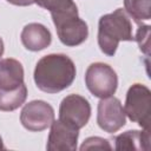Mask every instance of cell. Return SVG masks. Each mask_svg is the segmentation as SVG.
I'll use <instances>...</instances> for the list:
<instances>
[{"instance_id": "obj_16", "label": "cell", "mask_w": 151, "mask_h": 151, "mask_svg": "<svg viewBox=\"0 0 151 151\" xmlns=\"http://www.w3.org/2000/svg\"><path fill=\"white\" fill-rule=\"evenodd\" d=\"M112 146L110 145L107 139L100 137H90L84 140L80 146V150H111Z\"/></svg>"}, {"instance_id": "obj_20", "label": "cell", "mask_w": 151, "mask_h": 151, "mask_svg": "<svg viewBox=\"0 0 151 151\" xmlns=\"http://www.w3.org/2000/svg\"><path fill=\"white\" fill-rule=\"evenodd\" d=\"M0 149H5V146H4V143H2V139H1V137H0Z\"/></svg>"}, {"instance_id": "obj_6", "label": "cell", "mask_w": 151, "mask_h": 151, "mask_svg": "<svg viewBox=\"0 0 151 151\" xmlns=\"http://www.w3.org/2000/svg\"><path fill=\"white\" fill-rule=\"evenodd\" d=\"M91 117V105L86 98L79 94H70L61 100L59 119L80 130Z\"/></svg>"}, {"instance_id": "obj_10", "label": "cell", "mask_w": 151, "mask_h": 151, "mask_svg": "<svg viewBox=\"0 0 151 151\" xmlns=\"http://www.w3.org/2000/svg\"><path fill=\"white\" fill-rule=\"evenodd\" d=\"M20 38L22 45L33 52L46 48L52 41L51 32L44 25L38 22H31L26 25L21 31Z\"/></svg>"}, {"instance_id": "obj_11", "label": "cell", "mask_w": 151, "mask_h": 151, "mask_svg": "<svg viewBox=\"0 0 151 151\" xmlns=\"http://www.w3.org/2000/svg\"><path fill=\"white\" fill-rule=\"evenodd\" d=\"M24 84V67L12 58L0 60V88L14 90Z\"/></svg>"}, {"instance_id": "obj_18", "label": "cell", "mask_w": 151, "mask_h": 151, "mask_svg": "<svg viewBox=\"0 0 151 151\" xmlns=\"http://www.w3.org/2000/svg\"><path fill=\"white\" fill-rule=\"evenodd\" d=\"M7 1L15 6H29L34 2L33 0H7Z\"/></svg>"}, {"instance_id": "obj_2", "label": "cell", "mask_w": 151, "mask_h": 151, "mask_svg": "<svg viewBox=\"0 0 151 151\" xmlns=\"http://www.w3.org/2000/svg\"><path fill=\"white\" fill-rule=\"evenodd\" d=\"M132 41V24L123 8L103 15L98 25V45L103 53L114 55L119 41Z\"/></svg>"}, {"instance_id": "obj_9", "label": "cell", "mask_w": 151, "mask_h": 151, "mask_svg": "<svg viewBox=\"0 0 151 151\" xmlns=\"http://www.w3.org/2000/svg\"><path fill=\"white\" fill-rule=\"evenodd\" d=\"M79 130L74 126L58 119L51 124V131L47 139L48 151H74L77 149V142Z\"/></svg>"}, {"instance_id": "obj_5", "label": "cell", "mask_w": 151, "mask_h": 151, "mask_svg": "<svg viewBox=\"0 0 151 151\" xmlns=\"http://www.w3.org/2000/svg\"><path fill=\"white\" fill-rule=\"evenodd\" d=\"M53 120L54 110L48 103L44 100H32L21 110L20 122L28 131H42L50 127Z\"/></svg>"}, {"instance_id": "obj_12", "label": "cell", "mask_w": 151, "mask_h": 151, "mask_svg": "<svg viewBox=\"0 0 151 151\" xmlns=\"http://www.w3.org/2000/svg\"><path fill=\"white\" fill-rule=\"evenodd\" d=\"M116 150H150V130H130L117 136Z\"/></svg>"}, {"instance_id": "obj_14", "label": "cell", "mask_w": 151, "mask_h": 151, "mask_svg": "<svg viewBox=\"0 0 151 151\" xmlns=\"http://www.w3.org/2000/svg\"><path fill=\"white\" fill-rule=\"evenodd\" d=\"M27 97V88L21 84L14 90L0 88V111H14L21 106Z\"/></svg>"}, {"instance_id": "obj_15", "label": "cell", "mask_w": 151, "mask_h": 151, "mask_svg": "<svg viewBox=\"0 0 151 151\" xmlns=\"http://www.w3.org/2000/svg\"><path fill=\"white\" fill-rule=\"evenodd\" d=\"M151 0H124V9L127 15L132 17L134 21L140 22L143 20H150Z\"/></svg>"}, {"instance_id": "obj_17", "label": "cell", "mask_w": 151, "mask_h": 151, "mask_svg": "<svg viewBox=\"0 0 151 151\" xmlns=\"http://www.w3.org/2000/svg\"><path fill=\"white\" fill-rule=\"evenodd\" d=\"M150 26L149 25H142L136 34V41L138 42V46L142 52H144L146 55H149L150 50Z\"/></svg>"}, {"instance_id": "obj_13", "label": "cell", "mask_w": 151, "mask_h": 151, "mask_svg": "<svg viewBox=\"0 0 151 151\" xmlns=\"http://www.w3.org/2000/svg\"><path fill=\"white\" fill-rule=\"evenodd\" d=\"M38 6L48 9L51 12L53 21H57L64 17L78 15L77 5L73 0H33Z\"/></svg>"}, {"instance_id": "obj_8", "label": "cell", "mask_w": 151, "mask_h": 151, "mask_svg": "<svg viewBox=\"0 0 151 151\" xmlns=\"http://www.w3.org/2000/svg\"><path fill=\"white\" fill-rule=\"evenodd\" d=\"M59 40L66 46H78L83 44L88 37V28L84 20L78 15L64 17L53 21Z\"/></svg>"}, {"instance_id": "obj_19", "label": "cell", "mask_w": 151, "mask_h": 151, "mask_svg": "<svg viewBox=\"0 0 151 151\" xmlns=\"http://www.w3.org/2000/svg\"><path fill=\"white\" fill-rule=\"evenodd\" d=\"M2 54H4V41L0 38V58L2 57Z\"/></svg>"}, {"instance_id": "obj_4", "label": "cell", "mask_w": 151, "mask_h": 151, "mask_svg": "<svg viewBox=\"0 0 151 151\" xmlns=\"http://www.w3.org/2000/svg\"><path fill=\"white\" fill-rule=\"evenodd\" d=\"M85 84L94 97L100 99L107 98L116 92L118 77L110 65L105 63H93L86 70Z\"/></svg>"}, {"instance_id": "obj_7", "label": "cell", "mask_w": 151, "mask_h": 151, "mask_svg": "<svg viewBox=\"0 0 151 151\" xmlns=\"http://www.w3.org/2000/svg\"><path fill=\"white\" fill-rule=\"evenodd\" d=\"M126 122L124 107L116 97L101 98L98 104L97 123L101 130L107 133H114L120 130Z\"/></svg>"}, {"instance_id": "obj_3", "label": "cell", "mask_w": 151, "mask_h": 151, "mask_svg": "<svg viewBox=\"0 0 151 151\" xmlns=\"http://www.w3.org/2000/svg\"><path fill=\"white\" fill-rule=\"evenodd\" d=\"M125 116L131 122L139 124L145 130H150L151 123V92L143 84H133L127 93L124 106Z\"/></svg>"}, {"instance_id": "obj_1", "label": "cell", "mask_w": 151, "mask_h": 151, "mask_svg": "<svg viewBox=\"0 0 151 151\" xmlns=\"http://www.w3.org/2000/svg\"><path fill=\"white\" fill-rule=\"evenodd\" d=\"M76 66L65 54L52 53L42 57L35 65L34 83L47 93H58L67 88L76 78Z\"/></svg>"}]
</instances>
